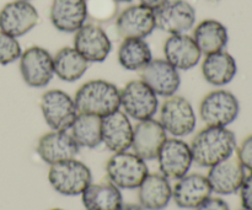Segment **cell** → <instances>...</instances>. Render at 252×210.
Masks as SVG:
<instances>
[{"instance_id":"obj_1","label":"cell","mask_w":252,"mask_h":210,"mask_svg":"<svg viewBox=\"0 0 252 210\" xmlns=\"http://www.w3.org/2000/svg\"><path fill=\"white\" fill-rule=\"evenodd\" d=\"M193 162L202 167H212L233 156L238 144L234 132L228 127H208L199 130L191 144Z\"/></svg>"},{"instance_id":"obj_2","label":"cell","mask_w":252,"mask_h":210,"mask_svg":"<svg viewBox=\"0 0 252 210\" xmlns=\"http://www.w3.org/2000/svg\"><path fill=\"white\" fill-rule=\"evenodd\" d=\"M79 113L103 118L121 110L120 89L103 79H94L84 83L74 96Z\"/></svg>"},{"instance_id":"obj_3","label":"cell","mask_w":252,"mask_h":210,"mask_svg":"<svg viewBox=\"0 0 252 210\" xmlns=\"http://www.w3.org/2000/svg\"><path fill=\"white\" fill-rule=\"evenodd\" d=\"M48 181L57 193L66 197L81 196L93 182L91 170L84 162L70 159L51 165Z\"/></svg>"},{"instance_id":"obj_4","label":"cell","mask_w":252,"mask_h":210,"mask_svg":"<svg viewBox=\"0 0 252 210\" xmlns=\"http://www.w3.org/2000/svg\"><path fill=\"white\" fill-rule=\"evenodd\" d=\"M240 115V102L231 91L218 88L202 98L199 117L208 127H228Z\"/></svg>"},{"instance_id":"obj_5","label":"cell","mask_w":252,"mask_h":210,"mask_svg":"<svg viewBox=\"0 0 252 210\" xmlns=\"http://www.w3.org/2000/svg\"><path fill=\"white\" fill-rule=\"evenodd\" d=\"M120 92L121 108L130 120H150L159 112V96L140 79L128 81Z\"/></svg>"},{"instance_id":"obj_6","label":"cell","mask_w":252,"mask_h":210,"mask_svg":"<svg viewBox=\"0 0 252 210\" xmlns=\"http://www.w3.org/2000/svg\"><path fill=\"white\" fill-rule=\"evenodd\" d=\"M159 120L167 134L184 138L193 133L197 116L192 103L184 96L174 95L165 98L159 107Z\"/></svg>"},{"instance_id":"obj_7","label":"cell","mask_w":252,"mask_h":210,"mask_svg":"<svg viewBox=\"0 0 252 210\" xmlns=\"http://www.w3.org/2000/svg\"><path fill=\"white\" fill-rule=\"evenodd\" d=\"M107 179L120 189H137L149 175L147 161L134 152H115L106 165Z\"/></svg>"},{"instance_id":"obj_8","label":"cell","mask_w":252,"mask_h":210,"mask_svg":"<svg viewBox=\"0 0 252 210\" xmlns=\"http://www.w3.org/2000/svg\"><path fill=\"white\" fill-rule=\"evenodd\" d=\"M42 116L52 130H66L73 125L79 115L74 97L61 89L46 91L39 100Z\"/></svg>"},{"instance_id":"obj_9","label":"cell","mask_w":252,"mask_h":210,"mask_svg":"<svg viewBox=\"0 0 252 210\" xmlns=\"http://www.w3.org/2000/svg\"><path fill=\"white\" fill-rule=\"evenodd\" d=\"M19 68L22 80L30 88L43 89L54 78L53 56L43 47L32 46L22 51Z\"/></svg>"},{"instance_id":"obj_10","label":"cell","mask_w":252,"mask_h":210,"mask_svg":"<svg viewBox=\"0 0 252 210\" xmlns=\"http://www.w3.org/2000/svg\"><path fill=\"white\" fill-rule=\"evenodd\" d=\"M160 174L169 180H179L189 174L193 156L191 148L181 138H167L158 154Z\"/></svg>"},{"instance_id":"obj_11","label":"cell","mask_w":252,"mask_h":210,"mask_svg":"<svg viewBox=\"0 0 252 210\" xmlns=\"http://www.w3.org/2000/svg\"><path fill=\"white\" fill-rule=\"evenodd\" d=\"M157 29V17L154 10L142 4L129 5L118 14L116 30L122 39H145Z\"/></svg>"},{"instance_id":"obj_12","label":"cell","mask_w":252,"mask_h":210,"mask_svg":"<svg viewBox=\"0 0 252 210\" xmlns=\"http://www.w3.org/2000/svg\"><path fill=\"white\" fill-rule=\"evenodd\" d=\"M74 48L89 63H103L112 52V42L97 24H84L74 33Z\"/></svg>"},{"instance_id":"obj_13","label":"cell","mask_w":252,"mask_h":210,"mask_svg":"<svg viewBox=\"0 0 252 210\" xmlns=\"http://www.w3.org/2000/svg\"><path fill=\"white\" fill-rule=\"evenodd\" d=\"M38 20V11L31 1L14 0L0 10V31L19 38L32 31Z\"/></svg>"},{"instance_id":"obj_14","label":"cell","mask_w":252,"mask_h":210,"mask_svg":"<svg viewBox=\"0 0 252 210\" xmlns=\"http://www.w3.org/2000/svg\"><path fill=\"white\" fill-rule=\"evenodd\" d=\"M157 29L169 34L187 33L196 25V9L187 0H169L155 11Z\"/></svg>"},{"instance_id":"obj_15","label":"cell","mask_w":252,"mask_h":210,"mask_svg":"<svg viewBox=\"0 0 252 210\" xmlns=\"http://www.w3.org/2000/svg\"><path fill=\"white\" fill-rule=\"evenodd\" d=\"M140 80L144 81L159 97L176 95L181 86V74L166 59H152L149 64L138 71Z\"/></svg>"},{"instance_id":"obj_16","label":"cell","mask_w":252,"mask_h":210,"mask_svg":"<svg viewBox=\"0 0 252 210\" xmlns=\"http://www.w3.org/2000/svg\"><path fill=\"white\" fill-rule=\"evenodd\" d=\"M167 139V133L155 118L139 120L133 125V140L130 149L144 161L158 157L160 149Z\"/></svg>"},{"instance_id":"obj_17","label":"cell","mask_w":252,"mask_h":210,"mask_svg":"<svg viewBox=\"0 0 252 210\" xmlns=\"http://www.w3.org/2000/svg\"><path fill=\"white\" fill-rule=\"evenodd\" d=\"M80 147L76 144L69 130H51L42 135L37 143L38 156L49 166L66 160L75 159Z\"/></svg>"},{"instance_id":"obj_18","label":"cell","mask_w":252,"mask_h":210,"mask_svg":"<svg viewBox=\"0 0 252 210\" xmlns=\"http://www.w3.org/2000/svg\"><path fill=\"white\" fill-rule=\"evenodd\" d=\"M164 59L177 70L187 71L193 69L202 60L203 54L199 51L193 37L189 33L169 34L164 42Z\"/></svg>"},{"instance_id":"obj_19","label":"cell","mask_w":252,"mask_h":210,"mask_svg":"<svg viewBox=\"0 0 252 210\" xmlns=\"http://www.w3.org/2000/svg\"><path fill=\"white\" fill-rule=\"evenodd\" d=\"M245 177L246 170L244 169L238 157L234 156L209 167L207 175L212 192L219 196H230L238 193Z\"/></svg>"},{"instance_id":"obj_20","label":"cell","mask_w":252,"mask_h":210,"mask_svg":"<svg viewBox=\"0 0 252 210\" xmlns=\"http://www.w3.org/2000/svg\"><path fill=\"white\" fill-rule=\"evenodd\" d=\"M86 0H52L49 20L63 33H75L88 20Z\"/></svg>"},{"instance_id":"obj_21","label":"cell","mask_w":252,"mask_h":210,"mask_svg":"<svg viewBox=\"0 0 252 210\" xmlns=\"http://www.w3.org/2000/svg\"><path fill=\"white\" fill-rule=\"evenodd\" d=\"M212 193L207 176L199 174L185 175L176 180V183L172 187V199L181 209H196L212 197Z\"/></svg>"},{"instance_id":"obj_22","label":"cell","mask_w":252,"mask_h":210,"mask_svg":"<svg viewBox=\"0 0 252 210\" xmlns=\"http://www.w3.org/2000/svg\"><path fill=\"white\" fill-rule=\"evenodd\" d=\"M133 124L123 111L102 118V144L112 152L127 151L132 147Z\"/></svg>"},{"instance_id":"obj_23","label":"cell","mask_w":252,"mask_h":210,"mask_svg":"<svg viewBox=\"0 0 252 210\" xmlns=\"http://www.w3.org/2000/svg\"><path fill=\"white\" fill-rule=\"evenodd\" d=\"M201 68L204 80L216 88L230 84L238 74L235 58L225 49L204 56Z\"/></svg>"},{"instance_id":"obj_24","label":"cell","mask_w":252,"mask_h":210,"mask_svg":"<svg viewBox=\"0 0 252 210\" xmlns=\"http://www.w3.org/2000/svg\"><path fill=\"white\" fill-rule=\"evenodd\" d=\"M139 204L147 210H162L172 199L170 180L161 174H149L138 187Z\"/></svg>"},{"instance_id":"obj_25","label":"cell","mask_w":252,"mask_h":210,"mask_svg":"<svg viewBox=\"0 0 252 210\" xmlns=\"http://www.w3.org/2000/svg\"><path fill=\"white\" fill-rule=\"evenodd\" d=\"M191 36L203 56L224 51L229 42L226 26L223 22L214 19H206L194 25L193 33Z\"/></svg>"},{"instance_id":"obj_26","label":"cell","mask_w":252,"mask_h":210,"mask_svg":"<svg viewBox=\"0 0 252 210\" xmlns=\"http://www.w3.org/2000/svg\"><path fill=\"white\" fill-rule=\"evenodd\" d=\"M81 201L86 210H118L123 197L121 189L107 179L97 183L91 182L81 194Z\"/></svg>"},{"instance_id":"obj_27","label":"cell","mask_w":252,"mask_h":210,"mask_svg":"<svg viewBox=\"0 0 252 210\" xmlns=\"http://www.w3.org/2000/svg\"><path fill=\"white\" fill-rule=\"evenodd\" d=\"M54 75L65 83L80 80L88 71L89 63L74 47H63L53 56Z\"/></svg>"},{"instance_id":"obj_28","label":"cell","mask_w":252,"mask_h":210,"mask_svg":"<svg viewBox=\"0 0 252 210\" xmlns=\"http://www.w3.org/2000/svg\"><path fill=\"white\" fill-rule=\"evenodd\" d=\"M153 59L149 43L142 38L122 39L117 51V60L125 70L140 71Z\"/></svg>"},{"instance_id":"obj_29","label":"cell","mask_w":252,"mask_h":210,"mask_svg":"<svg viewBox=\"0 0 252 210\" xmlns=\"http://www.w3.org/2000/svg\"><path fill=\"white\" fill-rule=\"evenodd\" d=\"M69 133L80 148L95 149L102 144V118L89 113H79Z\"/></svg>"},{"instance_id":"obj_30","label":"cell","mask_w":252,"mask_h":210,"mask_svg":"<svg viewBox=\"0 0 252 210\" xmlns=\"http://www.w3.org/2000/svg\"><path fill=\"white\" fill-rule=\"evenodd\" d=\"M22 48L16 37L0 31V65H9L20 59Z\"/></svg>"},{"instance_id":"obj_31","label":"cell","mask_w":252,"mask_h":210,"mask_svg":"<svg viewBox=\"0 0 252 210\" xmlns=\"http://www.w3.org/2000/svg\"><path fill=\"white\" fill-rule=\"evenodd\" d=\"M117 4L115 0H86L89 16L96 21H107L117 14Z\"/></svg>"},{"instance_id":"obj_32","label":"cell","mask_w":252,"mask_h":210,"mask_svg":"<svg viewBox=\"0 0 252 210\" xmlns=\"http://www.w3.org/2000/svg\"><path fill=\"white\" fill-rule=\"evenodd\" d=\"M236 157L244 169L252 172V134L243 140L239 148H236Z\"/></svg>"},{"instance_id":"obj_33","label":"cell","mask_w":252,"mask_h":210,"mask_svg":"<svg viewBox=\"0 0 252 210\" xmlns=\"http://www.w3.org/2000/svg\"><path fill=\"white\" fill-rule=\"evenodd\" d=\"M241 206L244 209L252 210V172L246 175L240 188Z\"/></svg>"},{"instance_id":"obj_34","label":"cell","mask_w":252,"mask_h":210,"mask_svg":"<svg viewBox=\"0 0 252 210\" xmlns=\"http://www.w3.org/2000/svg\"><path fill=\"white\" fill-rule=\"evenodd\" d=\"M194 210H230L228 203L224 199L217 197H209L208 199L199 204Z\"/></svg>"},{"instance_id":"obj_35","label":"cell","mask_w":252,"mask_h":210,"mask_svg":"<svg viewBox=\"0 0 252 210\" xmlns=\"http://www.w3.org/2000/svg\"><path fill=\"white\" fill-rule=\"evenodd\" d=\"M167 1H169V0H139V4L144 5V6L157 11L158 9H160V7H161L162 5L166 4Z\"/></svg>"},{"instance_id":"obj_36","label":"cell","mask_w":252,"mask_h":210,"mask_svg":"<svg viewBox=\"0 0 252 210\" xmlns=\"http://www.w3.org/2000/svg\"><path fill=\"white\" fill-rule=\"evenodd\" d=\"M118 210H147L144 208V207H142L140 204H122V207H121Z\"/></svg>"},{"instance_id":"obj_37","label":"cell","mask_w":252,"mask_h":210,"mask_svg":"<svg viewBox=\"0 0 252 210\" xmlns=\"http://www.w3.org/2000/svg\"><path fill=\"white\" fill-rule=\"evenodd\" d=\"M116 2H130L133 1V0H115Z\"/></svg>"},{"instance_id":"obj_38","label":"cell","mask_w":252,"mask_h":210,"mask_svg":"<svg viewBox=\"0 0 252 210\" xmlns=\"http://www.w3.org/2000/svg\"><path fill=\"white\" fill-rule=\"evenodd\" d=\"M51 210H63V209H59V208H56V209H51Z\"/></svg>"},{"instance_id":"obj_39","label":"cell","mask_w":252,"mask_h":210,"mask_svg":"<svg viewBox=\"0 0 252 210\" xmlns=\"http://www.w3.org/2000/svg\"><path fill=\"white\" fill-rule=\"evenodd\" d=\"M212 1H218V0H212Z\"/></svg>"},{"instance_id":"obj_40","label":"cell","mask_w":252,"mask_h":210,"mask_svg":"<svg viewBox=\"0 0 252 210\" xmlns=\"http://www.w3.org/2000/svg\"><path fill=\"white\" fill-rule=\"evenodd\" d=\"M26 1H31V0H26Z\"/></svg>"},{"instance_id":"obj_41","label":"cell","mask_w":252,"mask_h":210,"mask_svg":"<svg viewBox=\"0 0 252 210\" xmlns=\"http://www.w3.org/2000/svg\"><path fill=\"white\" fill-rule=\"evenodd\" d=\"M241 210H246V209H244V208H243V209H241Z\"/></svg>"}]
</instances>
